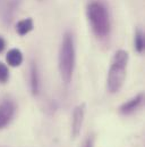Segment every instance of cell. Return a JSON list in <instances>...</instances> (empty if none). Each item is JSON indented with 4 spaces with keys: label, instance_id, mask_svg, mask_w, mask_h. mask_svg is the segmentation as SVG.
<instances>
[{
    "label": "cell",
    "instance_id": "2",
    "mask_svg": "<svg viewBox=\"0 0 145 147\" xmlns=\"http://www.w3.org/2000/svg\"><path fill=\"white\" fill-rule=\"evenodd\" d=\"M128 58H129L128 53L125 50H118L113 55L107 79V87L109 92L116 94L121 89L126 78Z\"/></svg>",
    "mask_w": 145,
    "mask_h": 147
},
{
    "label": "cell",
    "instance_id": "5",
    "mask_svg": "<svg viewBox=\"0 0 145 147\" xmlns=\"http://www.w3.org/2000/svg\"><path fill=\"white\" fill-rule=\"evenodd\" d=\"M15 114V105L10 100H5L0 105V129L9 124Z\"/></svg>",
    "mask_w": 145,
    "mask_h": 147
},
{
    "label": "cell",
    "instance_id": "8",
    "mask_svg": "<svg viewBox=\"0 0 145 147\" xmlns=\"http://www.w3.org/2000/svg\"><path fill=\"white\" fill-rule=\"evenodd\" d=\"M6 61L8 63V65L13 66V67H16V66H19L23 62V54L19 49H10L8 53H7V56H6Z\"/></svg>",
    "mask_w": 145,
    "mask_h": 147
},
{
    "label": "cell",
    "instance_id": "7",
    "mask_svg": "<svg viewBox=\"0 0 145 147\" xmlns=\"http://www.w3.org/2000/svg\"><path fill=\"white\" fill-rule=\"evenodd\" d=\"M30 84H31V90L32 94L36 96L40 91V76H39V71L37 66L33 62L31 64V70H30Z\"/></svg>",
    "mask_w": 145,
    "mask_h": 147
},
{
    "label": "cell",
    "instance_id": "6",
    "mask_svg": "<svg viewBox=\"0 0 145 147\" xmlns=\"http://www.w3.org/2000/svg\"><path fill=\"white\" fill-rule=\"evenodd\" d=\"M143 100H144V95L143 94H138L137 96L133 97L128 102L124 103L119 107V112L121 114H124V115H129V114H132L133 112H135V111L142 105Z\"/></svg>",
    "mask_w": 145,
    "mask_h": 147
},
{
    "label": "cell",
    "instance_id": "4",
    "mask_svg": "<svg viewBox=\"0 0 145 147\" xmlns=\"http://www.w3.org/2000/svg\"><path fill=\"white\" fill-rule=\"evenodd\" d=\"M84 115H85V104H80L75 107L72 112V138H76L80 134V129L84 122Z\"/></svg>",
    "mask_w": 145,
    "mask_h": 147
},
{
    "label": "cell",
    "instance_id": "9",
    "mask_svg": "<svg viewBox=\"0 0 145 147\" xmlns=\"http://www.w3.org/2000/svg\"><path fill=\"white\" fill-rule=\"evenodd\" d=\"M32 30H33V21H32V18L22 20L16 24V32L19 36H25L29 32H31Z\"/></svg>",
    "mask_w": 145,
    "mask_h": 147
},
{
    "label": "cell",
    "instance_id": "1",
    "mask_svg": "<svg viewBox=\"0 0 145 147\" xmlns=\"http://www.w3.org/2000/svg\"><path fill=\"white\" fill-rule=\"evenodd\" d=\"M75 61H76V53H75L74 38L71 32H66L63 38V42L58 56V67L60 76L65 84H69L72 81L74 69H75Z\"/></svg>",
    "mask_w": 145,
    "mask_h": 147
},
{
    "label": "cell",
    "instance_id": "13",
    "mask_svg": "<svg viewBox=\"0 0 145 147\" xmlns=\"http://www.w3.org/2000/svg\"><path fill=\"white\" fill-rule=\"evenodd\" d=\"M5 48H6V41L3 40V38L0 37V53H2Z\"/></svg>",
    "mask_w": 145,
    "mask_h": 147
},
{
    "label": "cell",
    "instance_id": "11",
    "mask_svg": "<svg viewBox=\"0 0 145 147\" xmlns=\"http://www.w3.org/2000/svg\"><path fill=\"white\" fill-rule=\"evenodd\" d=\"M9 79V72L6 64L0 62V83H6Z\"/></svg>",
    "mask_w": 145,
    "mask_h": 147
},
{
    "label": "cell",
    "instance_id": "12",
    "mask_svg": "<svg viewBox=\"0 0 145 147\" xmlns=\"http://www.w3.org/2000/svg\"><path fill=\"white\" fill-rule=\"evenodd\" d=\"M94 146V137L93 136H88L86 138V140L84 142L82 147H93Z\"/></svg>",
    "mask_w": 145,
    "mask_h": 147
},
{
    "label": "cell",
    "instance_id": "10",
    "mask_svg": "<svg viewBox=\"0 0 145 147\" xmlns=\"http://www.w3.org/2000/svg\"><path fill=\"white\" fill-rule=\"evenodd\" d=\"M135 49L137 50V53H143L144 50V36L141 31H137L135 34Z\"/></svg>",
    "mask_w": 145,
    "mask_h": 147
},
{
    "label": "cell",
    "instance_id": "3",
    "mask_svg": "<svg viewBox=\"0 0 145 147\" xmlns=\"http://www.w3.org/2000/svg\"><path fill=\"white\" fill-rule=\"evenodd\" d=\"M87 18L94 34L99 38H106L110 32V20L107 8L98 1H93L87 6Z\"/></svg>",
    "mask_w": 145,
    "mask_h": 147
}]
</instances>
